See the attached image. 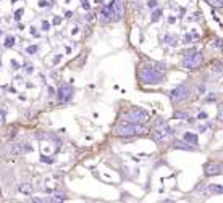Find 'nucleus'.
<instances>
[{
    "mask_svg": "<svg viewBox=\"0 0 223 203\" xmlns=\"http://www.w3.org/2000/svg\"><path fill=\"white\" fill-rule=\"evenodd\" d=\"M163 71L162 69V64H159V68H154V66H144L141 69V79L147 84H159V82L163 79Z\"/></svg>",
    "mask_w": 223,
    "mask_h": 203,
    "instance_id": "nucleus-1",
    "label": "nucleus"
},
{
    "mask_svg": "<svg viewBox=\"0 0 223 203\" xmlns=\"http://www.w3.org/2000/svg\"><path fill=\"white\" fill-rule=\"evenodd\" d=\"M147 132V127L144 124H137V123H123L116 127V135H125V137H129V135H137V134H146Z\"/></svg>",
    "mask_w": 223,
    "mask_h": 203,
    "instance_id": "nucleus-2",
    "label": "nucleus"
},
{
    "mask_svg": "<svg viewBox=\"0 0 223 203\" xmlns=\"http://www.w3.org/2000/svg\"><path fill=\"white\" fill-rule=\"evenodd\" d=\"M125 119L128 123H137V124H144L146 121H149V115L144 111V110L139 108H133L125 115Z\"/></svg>",
    "mask_w": 223,
    "mask_h": 203,
    "instance_id": "nucleus-3",
    "label": "nucleus"
},
{
    "mask_svg": "<svg viewBox=\"0 0 223 203\" xmlns=\"http://www.w3.org/2000/svg\"><path fill=\"white\" fill-rule=\"evenodd\" d=\"M202 63V53L201 52H194V53H188L183 58V68L186 69H197Z\"/></svg>",
    "mask_w": 223,
    "mask_h": 203,
    "instance_id": "nucleus-4",
    "label": "nucleus"
},
{
    "mask_svg": "<svg viewBox=\"0 0 223 203\" xmlns=\"http://www.w3.org/2000/svg\"><path fill=\"white\" fill-rule=\"evenodd\" d=\"M24 152H27V147H24L21 144H12V145H7L5 156H7V158H10V160H15L20 155H23Z\"/></svg>",
    "mask_w": 223,
    "mask_h": 203,
    "instance_id": "nucleus-5",
    "label": "nucleus"
},
{
    "mask_svg": "<svg viewBox=\"0 0 223 203\" xmlns=\"http://www.w3.org/2000/svg\"><path fill=\"white\" fill-rule=\"evenodd\" d=\"M189 94H191L189 87H186V86H178L176 89L171 90L170 98H171L173 102H181V100H186V98H188Z\"/></svg>",
    "mask_w": 223,
    "mask_h": 203,
    "instance_id": "nucleus-6",
    "label": "nucleus"
},
{
    "mask_svg": "<svg viewBox=\"0 0 223 203\" xmlns=\"http://www.w3.org/2000/svg\"><path fill=\"white\" fill-rule=\"evenodd\" d=\"M170 135H173V131H171V129H157L152 137H154L155 142H163V140L168 139Z\"/></svg>",
    "mask_w": 223,
    "mask_h": 203,
    "instance_id": "nucleus-7",
    "label": "nucleus"
},
{
    "mask_svg": "<svg viewBox=\"0 0 223 203\" xmlns=\"http://www.w3.org/2000/svg\"><path fill=\"white\" fill-rule=\"evenodd\" d=\"M71 97H73V89H71L70 86H62V87L58 89V100L62 102V103L68 102Z\"/></svg>",
    "mask_w": 223,
    "mask_h": 203,
    "instance_id": "nucleus-8",
    "label": "nucleus"
},
{
    "mask_svg": "<svg viewBox=\"0 0 223 203\" xmlns=\"http://www.w3.org/2000/svg\"><path fill=\"white\" fill-rule=\"evenodd\" d=\"M221 172V166L217 164V163H209L206 164V174L207 176H215V174H220Z\"/></svg>",
    "mask_w": 223,
    "mask_h": 203,
    "instance_id": "nucleus-9",
    "label": "nucleus"
},
{
    "mask_svg": "<svg viewBox=\"0 0 223 203\" xmlns=\"http://www.w3.org/2000/svg\"><path fill=\"white\" fill-rule=\"evenodd\" d=\"M113 10H115V16H116V20H120L123 15V0H113Z\"/></svg>",
    "mask_w": 223,
    "mask_h": 203,
    "instance_id": "nucleus-10",
    "label": "nucleus"
},
{
    "mask_svg": "<svg viewBox=\"0 0 223 203\" xmlns=\"http://www.w3.org/2000/svg\"><path fill=\"white\" fill-rule=\"evenodd\" d=\"M18 190H20L23 195H31V193H32V184H29V182H21L20 186H18Z\"/></svg>",
    "mask_w": 223,
    "mask_h": 203,
    "instance_id": "nucleus-11",
    "label": "nucleus"
},
{
    "mask_svg": "<svg viewBox=\"0 0 223 203\" xmlns=\"http://www.w3.org/2000/svg\"><path fill=\"white\" fill-rule=\"evenodd\" d=\"M212 74H215V76H220L223 74V63L220 61H215L212 64Z\"/></svg>",
    "mask_w": 223,
    "mask_h": 203,
    "instance_id": "nucleus-12",
    "label": "nucleus"
},
{
    "mask_svg": "<svg viewBox=\"0 0 223 203\" xmlns=\"http://www.w3.org/2000/svg\"><path fill=\"white\" fill-rule=\"evenodd\" d=\"M184 140L186 142H191L192 145H196L197 144V135L196 134H191V132H186L184 134Z\"/></svg>",
    "mask_w": 223,
    "mask_h": 203,
    "instance_id": "nucleus-13",
    "label": "nucleus"
},
{
    "mask_svg": "<svg viewBox=\"0 0 223 203\" xmlns=\"http://www.w3.org/2000/svg\"><path fill=\"white\" fill-rule=\"evenodd\" d=\"M63 200H67V197H65L63 192H55L53 195L50 197V201H63Z\"/></svg>",
    "mask_w": 223,
    "mask_h": 203,
    "instance_id": "nucleus-14",
    "label": "nucleus"
},
{
    "mask_svg": "<svg viewBox=\"0 0 223 203\" xmlns=\"http://www.w3.org/2000/svg\"><path fill=\"white\" fill-rule=\"evenodd\" d=\"M175 149H181V150H191L189 145H186L183 142H175Z\"/></svg>",
    "mask_w": 223,
    "mask_h": 203,
    "instance_id": "nucleus-15",
    "label": "nucleus"
},
{
    "mask_svg": "<svg viewBox=\"0 0 223 203\" xmlns=\"http://www.w3.org/2000/svg\"><path fill=\"white\" fill-rule=\"evenodd\" d=\"M163 40H168V44H170V45H176V44H178V42H176V39L173 37V35H165Z\"/></svg>",
    "mask_w": 223,
    "mask_h": 203,
    "instance_id": "nucleus-16",
    "label": "nucleus"
},
{
    "mask_svg": "<svg viewBox=\"0 0 223 203\" xmlns=\"http://www.w3.org/2000/svg\"><path fill=\"white\" fill-rule=\"evenodd\" d=\"M207 2L212 5H217V7H223V0H207Z\"/></svg>",
    "mask_w": 223,
    "mask_h": 203,
    "instance_id": "nucleus-17",
    "label": "nucleus"
},
{
    "mask_svg": "<svg viewBox=\"0 0 223 203\" xmlns=\"http://www.w3.org/2000/svg\"><path fill=\"white\" fill-rule=\"evenodd\" d=\"M13 44H15V39L13 37H8L5 40V47H13Z\"/></svg>",
    "mask_w": 223,
    "mask_h": 203,
    "instance_id": "nucleus-18",
    "label": "nucleus"
},
{
    "mask_svg": "<svg viewBox=\"0 0 223 203\" xmlns=\"http://www.w3.org/2000/svg\"><path fill=\"white\" fill-rule=\"evenodd\" d=\"M218 119H220V121H223V105L218 106Z\"/></svg>",
    "mask_w": 223,
    "mask_h": 203,
    "instance_id": "nucleus-19",
    "label": "nucleus"
},
{
    "mask_svg": "<svg viewBox=\"0 0 223 203\" xmlns=\"http://www.w3.org/2000/svg\"><path fill=\"white\" fill-rule=\"evenodd\" d=\"M36 50H37L36 45H31V47H27V53H36Z\"/></svg>",
    "mask_w": 223,
    "mask_h": 203,
    "instance_id": "nucleus-20",
    "label": "nucleus"
},
{
    "mask_svg": "<svg viewBox=\"0 0 223 203\" xmlns=\"http://www.w3.org/2000/svg\"><path fill=\"white\" fill-rule=\"evenodd\" d=\"M159 16H160V10H157L154 13V16H152V21H157V20H159Z\"/></svg>",
    "mask_w": 223,
    "mask_h": 203,
    "instance_id": "nucleus-21",
    "label": "nucleus"
},
{
    "mask_svg": "<svg viewBox=\"0 0 223 203\" xmlns=\"http://www.w3.org/2000/svg\"><path fill=\"white\" fill-rule=\"evenodd\" d=\"M81 7L87 10V8H89V2H87V0H81Z\"/></svg>",
    "mask_w": 223,
    "mask_h": 203,
    "instance_id": "nucleus-22",
    "label": "nucleus"
},
{
    "mask_svg": "<svg viewBox=\"0 0 223 203\" xmlns=\"http://www.w3.org/2000/svg\"><path fill=\"white\" fill-rule=\"evenodd\" d=\"M149 7H151V8H155V7H157V2H155V0H151V2H149Z\"/></svg>",
    "mask_w": 223,
    "mask_h": 203,
    "instance_id": "nucleus-23",
    "label": "nucleus"
},
{
    "mask_svg": "<svg viewBox=\"0 0 223 203\" xmlns=\"http://www.w3.org/2000/svg\"><path fill=\"white\" fill-rule=\"evenodd\" d=\"M204 92H206V87H204V86H201V87L197 89V94H204Z\"/></svg>",
    "mask_w": 223,
    "mask_h": 203,
    "instance_id": "nucleus-24",
    "label": "nucleus"
},
{
    "mask_svg": "<svg viewBox=\"0 0 223 203\" xmlns=\"http://www.w3.org/2000/svg\"><path fill=\"white\" fill-rule=\"evenodd\" d=\"M21 15H23V10H18V12H16V20H20Z\"/></svg>",
    "mask_w": 223,
    "mask_h": 203,
    "instance_id": "nucleus-25",
    "label": "nucleus"
},
{
    "mask_svg": "<svg viewBox=\"0 0 223 203\" xmlns=\"http://www.w3.org/2000/svg\"><path fill=\"white\" fill-rule=\"evenodd\" d=\"M206 118H207L206 113H201V115H199V119H206Z\"/></svg>",
    "mask_w": 223,
    "mask_h": 203,
    "instance_id": "nucleus-26",
    "label": "nucleus"
}]
</instances>
